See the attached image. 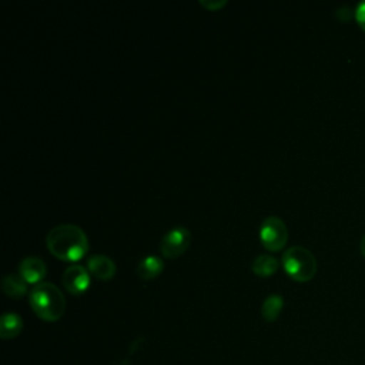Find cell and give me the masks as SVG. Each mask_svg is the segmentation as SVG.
<instances>
[{
  "label": "cell",
  "instance_id": "obj_13",
  "mask_svg": "<svg viewBox=\"0 0 365 365\" xmlns=\"http://www.w3.org/2000/svg\"><path fill=\"white\" fill-rule=\"evenodd\" d=\"M284 307V298L279 294L268 295L261 307V315L267 322H274L279 317Z\"/></svg>",
  "mask_w": 365,
  "mask_h": 365
},
{
  "label": "cell",
  "instance_id": "obj_15",
  "mask_svg": "<svg viewBox=\"0 0 365 365\" xmlns=\"http://www.w3.org/2000/svg\"><path fill=\"white\" fill-rule=\"evenodd\" d=\"M227 1L225 0H200V4H202L205 9L208 10H215V9H220L225 4Z\"/></svg>",
  "mask_w": 365,
  "mask_h": 365
},
{
  "label": "cell",
  "instance_id": "obj_8",
  "mask_svg": "<svg viewBox=\"0 0 365 365\" xmlns=\"http://www.w3.org/2000/svg\"><path fill=\"white\" fill-rule=\"evenodd\" d=\"M88 272L98 279H110L115 274V262L104 254H94L87 259L86 264Z\"/></svg>",
  "mask_w": 365,
  "mask_h": 365
},
{
  "label": "cell",
  "instance_id": "obj_5",
  "mask_svg": "<svg viewBox=\"0 0 365 365\" xmlns=\"http://www.w3.org/2000/svg\"><path fill=\"white\" fill-rule=\"evenodd\" d=\"M191 242V232L185 227H174L160 241V252L165 258H177L185 252Z\"/></svg>",
  "mask_w": 365,
  "mask_h": 365
},
{
  "label": "cell",
  "instance_id": "obj_4",
  "mask_svg": "<svg viewBox=\"0 0 365 365\" xmlns=\"http://www.w3.org/2000/svg\"><path fill=\"white\" fill-rule=\"evenodd\" d=\"M259 240L268 251H279L288 240L285 222L277 215L267 217L259 225Z\"/></svg>",
  "mask_w": 365,
  "mask_h": 365
},
{
  "label": "cell",
  "instance_id": "obj_9",
  "mask_svg": "<svg viewBox=\"0 0 365 365\" xmlns=\"http://www.w3.org/2000/svg\"><path fill=\"white\" fill-rule=\"evenodd\" d=\"M163 268V258H160L158 255H147L137 264L135 272L141 279H153L161 274Z\"/></svg>",
  "mask_w": 365,
  "mask_h": 365
},
{
  "label": "cell",
  "instance_id": "obj_10",
  "mask_svg": "<svg viewBox=\"0 0 365 365\" xmlns=\"http://www.w3.org/2000/svg\"><path fill=\"white\" fill-rule=\"evenodd\" d=\"M23 329V319L16 312H6L0 318V336L3 339L16 338Z\"/></svg>",
  "mask_w": 365,
  "mask_h": 365
},
{
  "label": "cell",
  "instance_id": "obj_14",
  "mask_svg": "<svg viewBox=\"0 0 365 365\" xmlns=\"http://www.w3.org/2000/svg\"><path fill=\"white\" fill-rule=\"evenodd\" d=\"M355 19L358 26L365 31V1H361L355 9Z\"/></svg>",
  "mask_w": 365,
  "mask_h": 365
},
{
  "label": "cell",
  "instance_id": "obj_1",
  "mask_svg": "<svg viewBox=\"0 0 365 365\" xmlns=\"http://www.w3.org/2000/svg\"><path fill=\"white\" fill-rule=\"evenodd\" d=\"M48 251L58 259L74 262L88 251V240L83 228L76 224H58L46 235Z\"/></svg>",
  "mask_w": 365,
  "mask_h": 365
},
{
  "label": "cell",
  "instance_id": "obj_3",
  "mask_svg": "<svg viewBox=\"0 0 365 365\" xmlns=\"http://www.w3.org/2000/svg\"><path fill=\"white\" fill-rule=\"evenodd\" d=\"M285 272L298 282L309 281L317 272L315 255L302 245H292L282 252L281 257Z\"/></svg>",
  "mask_w": 365,
  "mask_h": 365
},
{
  "label": "cell",
  "instance_id": "obj_12",
  "mask_svg": "<svg viewBox=\"0 0 365 365\" xmlns=\"http://www.w3.org/2000/svg\"><path fill=\"white\" fill-rule=\"evenodd\" d=\"M278 259L269 254H261L254 258L251 264V269L258 277H269L278 269Z\"/></svg>",
  "mask_w": 365,
  "mask_h": 365
},
{
  "label": "cell",
  "instance_id": "obj_11",
  "mask_svg": "<svg viewBox=\"0 0 365 365\" xmlns=\"http://www.w3.org/2000/svg\"><path fill=\"white\" fill-rule=\"evenodd\" d=\"M27 281L20 274H7L1 279V288L11 298H21L27 292Z\"/></svg>",
  "mask_w": 365,
  "mask_h": 365
},
{
  "label": "cell",
  "instance_id": "obj_6",
  "mask_svg": "<svg viewBox=\"0 0 365 365\" xmlns=\"http://www.w3.org/2000/svg\"><path fill=\"white\" fill-rule=\"evenodd\" d=\"M63 284L73 295L83 294L90 285V272L81 264H70L63 272Z\"/></svg>",
  "mask_w": 365,
  "mask_h": 365
},
{
  "label": "cell",
  "instance_id": "obj_7",
  "mask_svg": "<svg viewBox=\"0 0 365 365\" xmlns=\"http://www.w3.org/2000/svg\"><path fill=\"white\" fill-rule=\"evenodd\" d=\"M19 274L29 282V284H38L47 274L46 262L37 255L24 257L19 264Z\"/></svg>",
  "mask_w": 365,
  "mask_h": 365
},
{
  "label": "cell",
  "instance_id": "obj_2",
  "mask_svg": "<svg viewBox=\"0 0 365 365\" xmlns=\"http://www.w3.org/2000/svg\"><path fill=\"white\" fill-rule=\"evenodd\" d=\"M29 299L36 315L47 322L58 321L66 311L64 294L57 285L48 281L33 285Z\"/></svg>",
  "mask_w": 365,
  "mask_h": 365
},
{
  "label": "cell",
  "instance_id": "obj_16",
  "mask_svg": "<svg viewBox=\"0 0 365 365\" xmlns=\"http://www.w3.org/2000/svg\"><path fill=\"white\" fill-rule=\"evenodd\" d=\"M359 250H361V254L365 257V234L362 235L361 238V242H359Z\"/></svg>",
  "mask_w": 365,
  "mask_h": 365
}]
</instances>
